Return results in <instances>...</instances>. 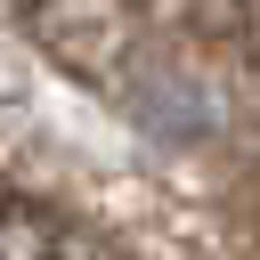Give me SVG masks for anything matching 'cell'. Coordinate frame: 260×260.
<instances>
[{
    "instance_id": "cell-1",
    "label": "cell",
    "mask_w": 260,
    "mask_h": 260,
    "mask_svg": "<svg viewBox=\"0 0 260 260\" xmlns=\"http://www.w3.org/2000/svg\"><path fill=\"white\" fill-rule=\"evenodd\" d=\"M0 260H65V236L41 203H16L0 195Z\"/></svg>"
}]
</instances>
